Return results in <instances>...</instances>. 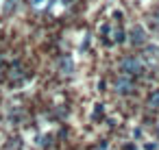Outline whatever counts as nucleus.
Segmentation results:
<instances>
[{"label":"nucleus","mask_w":159,"mask_h":150,"mask_svg":"<svg viewBox=\"0 0 159 150\" xmlns=\"http://www.w3.org/2000/svg\"><path fill=\"white\" fill-rule=\"evenodd\" d=\"M142 70H144V63H142V59H137V57H126V59H122L120 61V72L122 74H142Z\"/></svg>","instance_id":"f257e3e1"},{"label":"nucleus","mask_w":159,"mask_h":150,"mask_svg":"<svg viewBox=\"0 0 159 150\" xmlns=\"http://www.w3.org/2000/svg\"><path fill=\"white\" fill-rule=\"evenodd\" d=\"M116 91L118 94H122V96H126V94H131L133 91V78L129 76V74H122V76H118L116 78Z\"/></svg>","instance_id":"f03ea898"},{"label":"nucleus","mask_w":159,"mask_h":150,"mask_svg":"<svg viewBox=\"0 0 159 150\" xmlns=\"http://www.w3.org/2000/svg\"><path fill=\"white\" fill-rule=\"evenodd\" d=\"M129 37H131L129 42H131L133 46H144V44H146V31H144V26H139V24L133 26L131 33H129Z\"/></svg>","instance_id":"7ed1b4c3"},{"label":"nucleus","mask_w":159,"mask_h":150,"mask_svg":"<svg viewBox=\"0 0 159 150\" xmlns=\"http://www.w3.org/2000/svg\"><path fill=\"white\" fill-rule=\"evenodd\" d=\"M57 68H59V72L61 74H72L74 72V59H70V57H61L59 61H57Z\"/></svg>","instance_id":"20e7f679"},{"label":"nucleus","mask_w":159,"mask_h":150,"mask_svg":"<svg viewBox=\"0 0 159 150\" xmlns=\"http://www.w3.org/2000/svg\"><path fill=\"white\" fill-rule=\"evenodd\" d=\"M148 107H150V109H159V89H155V91L150 94V98H148Z\"/></svg>","instance_id":"39448f33"},{"label":"nucleus","mask_w":159,"mask_h":150,"mask_svg":"<svg viewBox=\"0 0 159 150\" xmlns=\"http://www.w3.org/2000/svg\"><path fill=\"white\" fill-rule=\"evenodd\" d=\"M46 2L48 0H31V7L33 9H46Z\"/></svg>","instance_id":"423d86ee"},{"label":"nucleus","mask_w":159,"mask_h":150,"mask_svg":"<svg viewBox=\"0 0 159 150\" xmlns=\"http://www.w3.org/2000/svg\"><path fill=\"white\" fill-rule=\"evenodd\" d=\"M13 9H16V0H7V5H5L2 11H5V13H11Z\"/></svg>","instance_id":"0eeeda50"},{"label":"nucleus","mask_w":159,"mask_h":150,"mask_svg":"<svg viewBox=\"0 0 159 150\" xmlns=\"http://www.w3.org/2000/svg\"><path fill=\"white\" fill-rule=\"evenodd\" d=\"M124 42V33L122 31H116V44H122Z\"/></svg>","instance_id":"6e6552de"},{"label":"nucleus","mask_w":159,"mask_h":150,"mask_svg":"<svg viewBox=\"0 0 159 150\" xmlns=\"http://www.w3.org/2000/svg\"><path fill=\"white\" fill-rule=\"evenodd\" d=\"M100 113H102V104H98V107H96V111H94V117H100Z\"/></svg>","instance_id":"1a4fd4ad"},{"label":"nucleus","mask_w":159,"mask_h":150,"mask_svg":"<svg viewBox=\"0 0 159 150\" xmlns=\"http://www.w3.org/2000/svg\"><path fill=\"white\" fill-rule=\"evenodd\" d=\"M94 150H109V146H107V143H105V141H102V143H98V146H96V148H94Z\"/></svg>","instance_id":"9d476101"},{"label":"nucleus","mask_w":159,"mask_h":150,"mask_svg":"<svg viewBox=\"0 0 159 150\" xmlns=\"http://www.w3.org/2000/svg\"><path fill=\"white\" fill-rule=\"evenodd\" d=\"M0 70H2V59H0Z\"/></svg>","instance_id":"9b49d317"},{"label":"nucleus","mask_w":159,"mask_h":150,"mask_svg":"<svg viewBox=\"0 0 159 150\" xmlns=\"http://www.w3.org/2000/svg\"><path fill=\"white\" fill-rule=\"evenodd\" d=\"M157 135H159V124H157Z\"/></svg>","instance_id":"f8f14e48"}]
</instances>
